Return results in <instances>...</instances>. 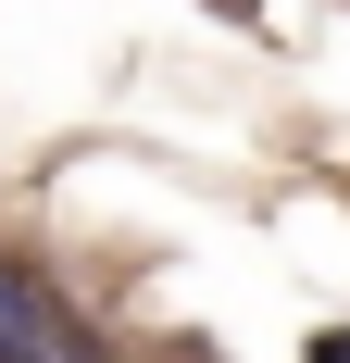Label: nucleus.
<instances>
[{"instance_id": "nucleus-2", "label": "nucleus", "mask_w": 350, "mask_h": 363, "mask_svg": "<svg viewBox=\"0 0 350 363\" xmlns=\"http://www.w3.org/2000/svg\"><path fill=\"white\" fill-rule=\"evenodd\" d=\"M313 363H350V326H338V338H325V351H313Z\"/></svg>"}, {"instance_id": "nucleus-1", "label": "nucleus", "mask_w": 350, "mask_h": 363, "mask_svg": "<svg viewBox=\"0 0 350 363\" xmlns=\"http://www.w3.org/2000/svg\"><path fill=\"white\" fill-rule=\"evenodd\" d=\"M13 338H50V313H38V301L13 289V276H0V351H13Z\"/></svg>"}, {"instance_id": "nucleus-3", "label": "nucleus", "mask_w": 350, "mask_h": 363, "mask_svg": "<svg viewBox=\"0 0 350 363\" xmlns=\"http://www.w3.org/2000/svg\"><path fill=\"white\" fill-rule=\"evenodd\" d=\"M225 13H250V0H225Z\"/></svg>"}]
</instances>
